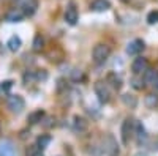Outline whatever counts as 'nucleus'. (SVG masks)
<instances>
[{
	"label": "nucleus",
	"mask_w": 158,
	"mask_h": 156,
	"mask_svg": "<svg viewBox=\"0 0 158 156\" xmlns=\"http://www.w3.org/2000/svg\"><path fill=\"white\" fill-rule=\"evenodd\" d=\"M0 156H18V151H16L15 147H13L11 142L5 140V142L0 144Z\"/></svg>",
	"instance_id": "0eeeda50"
},
{
	"label": "nucleus",
	"mask_w": 158,
	"mask_h": 156,
	"mask_svg": "<svg viewBox=\"0 0 158 156\" xmlns=\"http://www.w3.org/2000/svg\"><path fill=\"white\" fill-rule=\"evenodd\" d=\"M147 68H149V63H147V60L144 58V57H138V58L133 62V65H131V71H133L136 76H138V74H142Z\"/></svg>",
	"instance_id": "39448f33"
},
{
	"label": "nucleus",
	"mask_w": 158,
	"mask_h": 156,
	"mask_svg": "<svg viewBox=\"0 0 158 156\" xmlns=\"http://www.w3.org/2000/svg\"><path fill=\"white\" fill-rule=\"evenodd\" d=\"M108 82H111V87L112 88H115V90H118L122 87V81H120V77H118L115 73H111L109 76H108Z\"/></svg>",
	"instance_id": "2eb2a0df"
},
{
	"label": "nucleus",
	"mask_w": 158,
	"mask_h": 156,
	"mask_svg": "<svg viewBox=\"0 0 158 156\" xmlns=\"http://www.w3.org/2000/svg\"><path fill=\"white\" fill-rule=\"evenodd\" d=\"M65 21H67L70 25H74L77 22V10L74 5H70L65 11Z\"/></svg>",
	"instance_id": "1a4fd4ad"
},
{
	"label": "nucleus",
	"mask_w": 158,
	"mask_h": 156,
	"mask_svg": "<svg viewBox=\"0 0 158 156\" xmlns=\"http://www.w3.org/2000/svg\"><path fill=\"white\" fill-rule=\"evenodd\" d=\"M135 134H136V140H138V144H141V142L147 137V134H146V129L142 128V125L138 122V123H135Z\"/></svg>",
	"instance_id": "ddd939ff"
},
{
	"label": "nucleus",
	"mask_w": 158,
	"mask_h": 156,
	"mask_svg": "<svg viewBox=\"0 0 158 156\" xmlns=\"http://www.w3.org/2000/svg\"><path fill=\"white\" fill-rule=\"evenodd\" d=\"M147 19H149V24H155V22H158V13H150Z\"/></svg>",
	"instance_id": "5701e85b"
},
{
	"label": "nucleus",
	"mask_w": 158,
	"mask_h": 156,
	"mask_svg": "<svg viewBox=\"0 0 158 156\" xmlns=\"http://www.w3.org/2000/svg\"><path fill=\"white\" fill-rule=\"evenodd\" d=\"M95 93H97V96H98V99H100L101 102H108V101H109L111 93H109V88H108L106 84L97 82V84H95Z\"/></svg>",
	"instance_id": "7ed1b4c3"
},
{
	"label": "nucleus",
	"mask_w": 158,
	"mask_h": 156,
	"mask_svg": "<svg viewBox=\"0 0 158 156\" xmlns=\"http://www.w3.org/2000/svg\"><path fill=\"white\" fill-rule=\"evenodd\" d=\"M74 128L77 131H85L87 129V122L82 118V117H74Z\"/></svg>",
	"instance_id": "f3484780"
},
{
	"label": "nucleus",
	"mask_w": 158,
	"mask_h": 156,
	"mask_svg": "<svg viewBox=\"0 0 158 156\" xmlns=\"http://www.w3.org/2000/svg\"><path fill=\"white\" fill-rule=\"evenodd\" d=\"M49 144H51V137H49V136H41V137H38L36 145H38L40 148H46Z\"/></svg>",
	"instance_id": "6ab92c4d"
},
{
	"label": "nucleus",
	"mask_w": 158,
	"mask_h": 156,
	"mask_svg": "<svg viewBox=\"0 0 158 156\" xmlns=\"http://www.w3.org/2000/svg\"><path fill=\"white\" fill-rule=\"evenodd\" d=\"M144 82L146 84H149V85H155V82L158 81V73L155 71V70H150V68H147L146 71H144Z\"/></svg>",
	"instance_id": "9b49d317"
},
{
	"label": "nucleus",
	"mask_w": 158,
	"mask_h": 156,
	"mask_svg": "<svg viewBox=\"0 0 158 156\" xmlns=\"http://www.w3.org/2000/svg\"><path fill=\"white\" fill-rule=\"evenodd\" d=\"M43 117H44V112H43V110H36V112L30 114L29 120H30V123H38V122H41Z\"/></svg>",
	"instance_id": "a211bd4d"
},
{
	"label": "nucleus",
	"mask_w": 158,
	"mask_h": 156,
	"mask_svg": "<svg viewBox=\"0 0 158 156\" xmlns=\"http://www.w3.org/2000/svg\"><path fill=\"white\" fill-rule=\"evenodd\" d=\"M43 49V38L40 36V35H36L35 36V40H33V50H41Z\"/></svg>",
	"instance_id": "4be33fe9"
},
{
	"label": "nucleus",
	"mask_w": 158,
	"mask_h": 156,
	"mask_svg": "<svg viewBox=\"0 0 158 156\" xmlns=\"http://www.w3.org/2000/svg\"><path fill=\"white\" fill-rule=\"evenodd\" d=\"M6 104H8V109H10L11 112H16V114H19V112L25 107V101H24V98L19 96V95H11V96H8Z\"/></svg>",
	"instance_id": "f03ea898"
},
{
	"label": "nucleus",
	"mask_w": 158,
	"mask_h": 156,
	"mask_svg": "<svg viewBox=\"0 0 158 156\" xmlns=\"http://www.w3.org/2000/svg\"><path fill=\"white\" fill-rule=\"evenodd\" d=\"M133 126H135L133 120L127 118V120L123 122V125H122V140H123V144H128L131 133H135V128H133Z\"/></svg>",
	"instance_id": "20e7f679"
},
{
	"label": "nucleus",
	"mask_w": 158,
	"mask_h": 156,
	"mask_svg": "<svg viewBox=\"0 0 158 156\" xmlns=\"http://www.w3.org/2000/svg\"><path fill=\"white\" fill-rule=\"evenodd\" d=\"M138 156H146V154H138Z\"/></svg>",
	"instance_id": "a878e982"
},
{
	"label": "nucleus",
	"mask_w": 158,
	"mask_h": 156,
	"mask_svg": "<svg viewBox=\"0 0 158 156\" xmlns=\"http://www.w3.org/2000/svg\"><path fill=\"white\" fill-rule=\"evenodd\" d=\"M109 54H111V49L106 44H97L94 47V52H92V55H94V62L98 63V65L106 62L108 57H109Z\"/></svg>",
	"instance_id": "f257e3e1"
},
{
	"label": "nucleus",
	"mask_w": 158,
	"mask_h": 156,
	"mask_svg": "<svg viewBox=\"0 0 158 156\" xmlns=\"http://www.w3.org/2000/svg\"><path fill=\"white\" fill-rule=\"evenodd\" d=\"M6 46H8V49L10 50H13V52H16L19 47H21V38L19 36H11L10 40H8V43H6Z\"/></svg>",
	"instance_id": "4468645a"
},
{
	"label": "nucleus",
	"mask_w": 158,
	"mask_h": 156,
	"mask_svg": "<svg viewBox=\"0 0 158 156\" xmlns=\"http://www.w3.org/2000/svg\"><path fill=\"white\" fill-rule=\"evenodd\" d=\"M122 99H123V102L127 104V106H130V107H135L136 106V98L133 96V95H123L122 96Z\"/></svg>",
	"instance_id": "aec40b11"
},
{
	"label": "nucleus",
	"mask_w": 158,
	"mask_h": 156,
	"mask_svg": "<svg viewBox=\"0 0 158 156\" xmlns=\"http://www.w3.org/2000/svg\"><path fill=\"white\" fill-rule=\"evenodd\" d=\"M142 49H144V43H142L141 40H135V41H131V43L127 46V54H130V55H138Z\"/></svg>",
	"instance_id": "6e6552de"
},
{
	"label": "nucleus",
	"mask_w": 158,
	"mask_h": 156,
	"mask_svg": "<svg viewBox=\"0 0 158 156\" xmlns=\"http://www.w3.org/2000/svg\"><path fill=\"white\" fill-rule=\"evenodd\" d=\"M36 6H38V2H36V0H27V2L24 3V6H22L24 14H25V16H32L33 13L36 11Z\"/></svg>",
	"instance_id": "f8f14e48"
},
{
	"label": "nucleus",
	"mask_w": 158,
	"mask_h": 156,
	"mask_svg": "<svg viewBox=\"0 0 158 156\" xmlns=\"http://www.w3.org/2000/svg\"><path fill=\"white\" fill-rule=\"evenodd\" d=\"M155 87H156V88H158V81H156V82H155Z\"/></svg>",
	"instance_id": "393cba45"
},
{
	"label": "nucleus",
	"mask_w": 158,
	"mask_h": 156,
	"mask_svg": "<svg viewBox=\"0 0 158 156\" xmlns=\"http://www.w3.org/2000/svg\"><path fill=\"white\" fill-rule=\"evenodd\" d=\"M90 8L94 10V11L101 13V11H108L111 8V3L108 2V0H94L92 5H90Z\"/></svg>",
	"instance_id": "9d476101"
},
{
	"label": "nucleus",
	"mask_w": 158,
	"mask_h": 156,
	"mask_svg": "<svg viewBox=\"0 0 158 156\" xmlns=\"http://www.w3.org/2000/svg\"><path fill=\"white\" fill-rule=\"evenodd\" d=\"M24 16H25V14H24L22 8H13L11 11H8V13H6L5 19H6L8 22H19V21H22V18H24Z\"/></svg>",
	"instance_id": "423d86ee"
},
{
	"label": "nucleus",
	"mask_w": 158,
	"mask_h": 156,
	"mask_svg": "<svg viewBox=\"0 0 158 156\" xmlns=\"http://www.w3.org/2000/svg\"><path fill=\"white\" fill-rule=\"evenodd\" d=\"M144 102H146L147 107L155 109V107L158 106V96H156V95H147L146 99H144Z\"/></svg>",
	"instance_id": "dca6fc26"
},
{
	"label": "nucleus",
	"mask_w": 158,
	"mask_h": 156,
	"mask_svg": "<svg viewBox=\"0 0 158 156\" xmlns=\"http://www.w3.org/2000/svg\"><path fill=\"white\" fill-rule=\"evenodd\" d=\"M106 139H108V142H109V147H106V151H108V153H111V154L117 153V144H115V140H114L111 136H108Z\"/></svg>",
	"instance_id": "412c9836"
},
{
	"label": "nucleus",
	"mask_w": 158,
	"mask_h": 156,
	"mask_svg": "<svg viewBox=\"0 0 158 156\" xmlns=\"http://www.w3.org/2000/svg\"><path fill=\"white\" fill-rule=\"evenodd\" d=\"M11 84H13L11 81H6V82H3V84L0 85V87H2V90H3V92H6V90H10V88H11Z\"/></svg>",
	"instance_id": "b1692460"
}]
</instances>
